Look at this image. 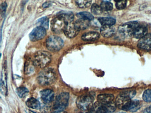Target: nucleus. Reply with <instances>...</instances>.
Wrapping results in <instances>:
<instances>
[{
	"label": "nucleus",
	"instance_id": "f257e3e1",
	"mask_svg": "<svg viewBox=\"0 0 151 113\" xmlns=\"http://www.w3.org/2000/svg\"><path fill=\"white\" fill-rule=\"evenodd\" d=\"M56 78V72L53 69L47 68L39 74L37 80L42 86L50 85L54 83Z\"/></svg>",
	"mask_w": 151,
	"mask_h": 113
},
{
	"label": "nucleus",
	"instance_id": "f03ea898",
	"mask_svg": "<svg viewBox=\"0 0 151 113\" xmlns=\"http://www.w3.org/2000/svg\"><path fill=\"white\" fill-rule=\"evenodd\" d=\"M52 58L51 54L47 51H38L34 55L33 64L38 68H45L52 61Z\"/></svg>",
	"mask_w": 151,
	"mask_h": 113
},
{
	"label": "nucleus",
	"instance_id": "7ed1b4c3",
	"mask_svg": "<svg viewBox=\"0 0 151 113\" xmlns=\"http://www.w3.org/2000/svg\"><path fill=\"white\" fill-rule=\"evenodd\" d=\"M68 22H69L65 16L61 13L52 20L51 24V29L55 33H61L64 32Z\"/></svg>",
	"mask_w": 151,
	"mask_h": 113
},
{
	"label": "nucleus",
	"instance_id": "20e7f679",
	"mask_svg": "<svg viewBox=\"0 0 151 113\" xmlns=\"http://www.w3.org/2000/svg\"><path fill=\"white\" fill-rule=\"evenodd\" d=\"M47 49L52 52H57L60 50L64 46V42L61 38L55 35H52L47 38L46 41Z\"/></svg>",
	"mask_w": 151,
	"mask_h": 113
},
{
	"label": "nucleus",
	"instance_id": "39448f33",
	"mask_svg": "<svg viewBox=\"0 0 151 113\" xmlns=\"http://www.w3.org/2000/svg\"><path fill=\"white\" fill-rule=\"evenodd\" d=\"M94 99L90 95H82L78 98L76 104L78 107L83 111L90 110L93 105Z\"/></svg>",
	"mask_w": 151,
	"mask_h": 113
},
{
	"label": "nucleus",
	"instance_id": "423d86ee",
	"mask_svg": "<svg viewBox=\"0 0 151 113\" xmlns=\"http://www.w3.org/2000/svg\"><path fill=\"white\" fill-rule=\"evenodd\" d=\"M69 94L67 92L60 94L56 98V101L54 105L53 110L64 111L68 103Z\"/></svg>",
	"mask_w": 151,
	"mask_h": 113
},
{
	"label": "nucleus",
	"instance_id": "0eeeda50",
	"mask_svg": "<svg viewBox=\"0 0 151 113\" xmlns=\"http://www.w3.org/2000/svg\"><path fill=\"white\" fill-rule=\"evenodd\" d=\"M139 25V24L137 21L127 22L119 26L118 28V31L124 36H132L135 29Z\"/></svg>",
	"mask_w": 151,
	"mask_h": 113
},
{
	"label": "nucleus",
	"instance_id": "6e6552de",
	"mask_svg": "<svg viewBox=\"0 0 151 113\" xmlns=\"http://www.w3.org/2000/svg\"><path fill=\"white\" fill-rule=\"evenodd\" d=\"M136 94L135 91H127L121 93L116 97V104L117 106L122 107L124 104L130 101L135 96Z\"/></svg>",
	"mask_w": 151,
	"mask_h": 113
},
{
	"label": "nucleus",
	"instance_id": "1a4fd4ad",
	"mask_svg": "<svg viewBox=\"0 0 151 113\" xmlns=\"http://www.w3.org/2000/svg\"><path fill=\"white\" fill-rule=\"evenodd\" d=\"M46 35V29L38 26L32 31L29 34V38L32 41H37L44 39Z\"/></svg>",
	"mask_w": 151,
	"mask_h": 113
},
{
	"label": "nucleus",
	"instance_id": "9d476101",
	"mask_svg": "<svg viewBox=\"0 0 151 113\" xmlns=\"http://www.w3.org/2000/svg\"><path fill=\"white\" fill-rule=\"evenodd\" d=\"M80 31L76 27L75 22L71 21L68 23L63 32L65 35L70 38H74L76 37Z\"/></svg>",
	"mask_w": 151,
	"mask_h": 113
},
{
	"label": "nucleus",
	"instance_id": "9b49d317",
	"mask_svg": "<svg viewBox=\"0 0 151 113\" xmlns=\"http://www.w3.org/2000/svg\"><path fill=\"white\" fill-rule=\"evenodd\" d=\"M139 49L144 50H149L151 49V34H147L139 41L137 44Z\"/></svg>",
	"mask_w": 151,
	"mask_h": 113
},
{
	"label": "nucleus",
	"instance_id": "f8f14e48",
	"mask_svg": "<svg viewBox=\"0 0 151 113\" xmlns=\"http://www.w3.org/2000/svg\"><path fill=\"white\" fill-rule=\"evenodd\" d=\"M141 107L140 101L137 100H130L124 104L122 107V109L125 111L134 112L138 110Z\"/></svg>",
	"mask_w": 151,
	"mask_h": 113
},
{
	"label": "nucleus",
	"instance_id": "ddd939ff",
	"mask_svg": "<svg viewBox=\"0 0 151 113\" xmlns=\"http://www.w3.org/2000/svg\"><path fill=\"white\" fill-rule=\"evenodd\" d=\"M40 96L42 101L45 104H48L53 100L54 92L50 89H45L40 92Z\"/></svg>",
	"mask_w": 151,
	"mask_h": 113
},
{
	"label": "nucleus",
	"instance_id": "4468645a",
	"mask_svg": "<svg viewBox=\"0 0 151 113\" xmlns=\"http://www.w3.org/2000/svg\"><path fill=\"white\" fill-rule=\"evenodd\" d=\"M147 27L144 25H140L139 24L135 29L132 36L136 39H140L147 34Z\"/></svg>",
	"mask_w": 151,
	"mask_h": 113
},
{
	"label": "nucleus",
	"instance_id": "2eb2a0df",
	"mask_svg": "<svg viewBox=\"0 0 151 113\" xmlns=\"http://www.w3.org/2000/svg\"><path fill=\"white\" fill-rule=\"evenodd\" d=\"M100 32L103 37L109 38L114 34L115 29L113 26H102L101 28Z\"/></svg>",
	"mask_w": 151,
	"mask_h": 113
},
{
	"label": "nucleus",
	"instance_id": "dca6fc26",
	"mask_svg": "<svg viewBox=\"0 0 151 113\" xmlns=\"http://www.w3.org/2000/svg\"><path fill=\"white\" fill-rule=\"evenodd\" d=\"M114 99V95L110 94H99L97 97L98 102L103 105H106L113 102Z\"/></svg>",
	"mask_w": 151,
	"mask_h": 113
},
{
	"label": "nucleus",
	"instance_id": "f3484780",
	"mask_svg": "<svg viewBox=\"0 0 151 113\" xmlns=\"http://www.w3.org/2000/svg\"><path fill=\"white\" fill-rule=\"evenodd\" d=\"M100 34L95 31H90L82 35L81 39L84 41H94L99 38Z\"/></svg>",
	"mask_w": 151,
	"mask_h": 113
},
{
	"label": "nucleus",
	"instance_id": "a211bd4d",
	"mask_svg": "<svg viewBox=\"0 0 151 113\" xmlns=\"http://www.w3.org/2000/svg\"><path fill=\"white\" fill-rule=\"evenodd\" d=\"M91 113H107L105 105L99 102H95L89 110Z\"/></svg>",
	"mask_w": 151,
	"mask_h": 113
},
{
	"label": "nucleus",
	"instance_id": "6ab92c4d",
	"mask_svg": "<svg viewBox=\"0 0 151 113\" xmlns=\"http://www.w3.org/2000/svg\"><path fill=\"white\" fill-rule=\"evenodd\" d=\"M75 24L76 27L80 31L85 30L89 27L90 24V21L79 19L75 22Z\"/></svg>",
	"mask_w": 151,
	"mask_h": 113
},
{
	"label": "nucleus",
	"instance_id": "aec40b11",
	"mask_svg": "<svg viewBox=\"0 0 151 113\" xmlns=\"http://www.w3.org/2000/svg\"><path fill=\"white\" fill-rule=\"evenodd\" d=\"M26 103L29 107L33 109H39L41 107V105L39 101L35 98H29L27 100Z\"/></svg>",
	"mask_w": 151,
	"mask_h": 113
},
{
	"label": "nucleus",
	"instance_id": "412c9836",
	"mask_svg": "<svg viewBox=\"0 0 151 113\" xmlns=\"http://www.w3.org/2000/svg\"><path fill=\"white\" fill-rule=\"evenodd\" d=\"M99 21L102 26H113L115 24L116 20L113 17H101Z\"/></svg>",
	"mask_w": 151,
	"mask_h": 113
},
{
	"label": "nucleus",
	"instance_id": "4be33fe9",
	"mask_svg": "<svg viewBox=\"0 0 151 113\" xmlns=\"http://www.w3.org/2000/svg\"><path fill=\"white\" fill-rule=\"evenodd\" d=\"M77 16L79 19H85V20H93L94 19V17L93 16L92 14L89 13L86 11H83V12H80L77 14Z\"/></svg>",
	"mask_w": 151,
	"mask_h": 113
},
{
	"label": "nucleus",
	"instance_id": "5701e85b",
	"mask_svg": "<svg viewBox=\"0 0 151 113\" xmlns=\"http://www.w3.org/2000/svg\"><path fill=\"white\" fill-rule=\"evenodd\" d=\"M38 26L43 27L45 29H48L49 27V20L46 17H43L40 19L37 22Z\"/></svg>",
	"mask_w": 151,
	"mask_h": 113
},
{
	"label": "nucleus",
	"instance_id": "b1692460",
	"mask_svg": "<svg viewBox=\"0 0 151 113\" xmlns=\"http://www.w3.org/2000/svg\"><path fill=\"white\" fill-rule=\"evenodd\" d=\"M17 93L21 98L26 97L29 93V91L27 88L24 87H18L16 90Z\"/></svg>",
	"mask_w": 151,
	"mask_h": 113
},
{
	"label": "nucleus",
	"instance_id": "393cba45",
	"mask_svg": "<svg viewBox=\"0 0 151 113\" xmlns=\"http://www.w3.org/2000/svg\"><path fill=\"white\" fill-rule=\"evenodd\" d=\"M100 6L103 11H106L111 10L113 8V4L109 1H102Z\"/></svg>",
	"mask_w": 151,
	"mask_h": 113
},
{
	"label": "nucleus",
	"instance_id": "a878e982",
	"mask_svg": "<svg viewBox=\"0 0 151 113\" xmlns=\"http://www.w3.org/2000/svg\"><path fill=\"white\" fill-rule=\"evenodd\" d=\"M1 93L3 95H6L7 94V88L6 79L5 77L3 74H2L1 77Z\"/></svg>",
	"mask_w": 151,
	"mask_h": 113
},
{
	"label": "nucleus",
	"instance_id": "bb28decb",
	"mask_svg": "<svg viewBox=\"0 0 151 113\" xmlns=\"http://www.w3.org/2000/svg\"><path fill=\"white\" fill-rule=\"evenodd\" d=\"M92 13L95 15H100L103 12V10L101 9L100 6L96 4H92L91 8Z\"/></svg>",
	"mask_w": 151,
	"mask_h": 113
},
{
	"label": "nucleus",
	"instance_id": "cd10ccee",
	"mask_svg": "<svg viewBox=\"0 0 151 113\" xmlns=\"http://www.w3.org/2000/svg\"><path fill=\"white\" fill-rule=\"evenodd\" d=\"M76 4L80 8H86L89 7L91 4V1H76Z\"/></svg>",
	"mask_w": 151,
	"mask_h": 113
},
{
	"label": "nucleus",
	"instance_id": "c85d7f7f",
	"mask_svg": "<svg viewBox=\"0 0 151 113\" xmlns=\"http://www.w3.org/2000/svg\"><path fill=\"white\" fill-rule=\"evenodd\" d=\"M104 105L106 109L107 113H112L115 111L116 105L114 102Z\"/></svg>",
	"mask_w": 151,
	"mask_h": 113
},
{
	"label": "nucleus",
	"instance_id": "c756f323",
	"mask_svg": "<svg viewBox=\"0 0 151 113\" xmlns=\"http://www.w3.org/2000/svg\"><path fill=\"white\" fill-rule=\"evenodd\" d=\"M143 99L146 102H151V89H147L144 92L143 94Z\"/></svg>",
	"mask_w": 151,
	"mask_h": 113
},
{
	"label": "nucleus",
	"instance_id": "7c9ffc66",
	"mask_svg": "<svg viewBox=\"0 0 151 113\" xmlns=\"http://www.w3.org/2000/svg\"><path fill=\"white\" fill-rule=\"evenodd\" d=\"M127 3V1H116V6L118 9H123L126 7Z\"/></svg>",
	"mask_w": 151,
	"mask_h": 113
},
{
	"label": "nucleus",
	"instance_id": "2f4dec72",
	"mask_svg": "<svg viewBox=\"0 0 151 113\" xmlns=\"http://www.w3.org/2000/svg\"><path fill=\"white\" fill-rule=\"evenodd\" d=\"M7 4L6 2L2 3L1 4V13L2 16H4L6 13Z\"/></svg>",
	"mask_w": 151,
	"mask_h": 113
},
{
	"label": "nucleus",
	"instance_id": "473e14b6",
	"mask_svg": "<svg viewBox=\"0 0 151 113\" xmlns=\"http://www.w3.org/2000/svg\"><path fill=\"white\" fill-rule=\"evenodd\" d=\"M51 4L50 2H47L43 4V7L44 8H47V7H49L51 5Z\"/></svg>",
	"mask_w": 151,
	"mask_h": 113
},
{
	"label": "nucleus",
	"instance_id": "72a5a7b5",
	"mask_svg": "<svg viewBox=\"0 0 151 113\" xmlns=\"http://www.w3.org/2000/svg\"><path fill=\"white\" fill-rule=\"evenodd\" d=\"M146 111L148 113H151V106L147 108Z\"/></svg>",
	"mask_w": 151,
	"mask_h": 113
},
{
	"label": "nucleus",
	"instance_id": "f704fd0d",
	"mask_svg": "<svg viewBox=\"0 0 151 113\" xmlns=\"http://www.w3.org/2000/svg\"><path fill=\"white\" fill-rule=\"evenodd\" d=\"M26 113H37L36 112H34V111H32V110H29V109H27L26 111Z\"/></svg>",
	"mask_w": 151,
	"mask_h": 113
},
{
	"label": "nucleus",
	"instance_id": "c9c22d12",
	"mask_svg": "<svg viewBox=\"0 0 151 113\" xmlns=\"http://www.w3.org/2000/svg\"><path fill=\"white\" fill-rule=\"evenodd\" d=\"M90 113V111H88V112H85V113Z\"/></svg>",
	"mask_w": 151,
	"mask_h": 113
},
{
	"label": "nucleus",
	"instance_id": "e433bc0d",
	"mask_svg": "<svg viewBox=\"0 0 151 113\" xmlns=\"http://www.w3.org/2000/svg\"><path fill=\"white\" fill-rule=\"evenodd\" d=\"M125 113V112H120V113Z\"/></svg>",
	"mask_w": 151,
	"mask_h": 113
}]
</instances>
